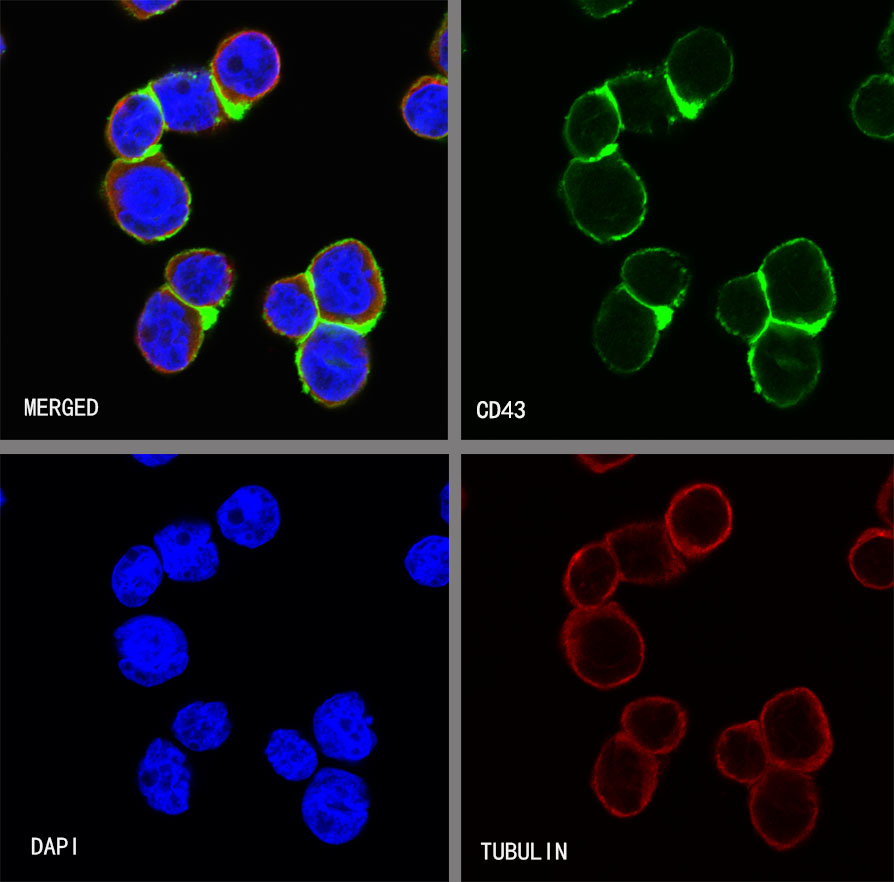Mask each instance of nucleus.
<instances>
[{
  "mask_svg": "<svg viewBox=\"0 0 894 882\" xmlns=\"http://www.w3.org/2000/svg\"><path fill=\"white\" fill-rule=\"evenodd\" d=\"M758 723L772 765L812 773L832 754L828 717L807 687L787 689L770 698Z\"/></svg>",
  "mask_w": 894,
  "mask_h": 882,
  "instance_id": "nucleus-7",
  "label": "nucleus"
},
{
  "mask_svg": "<svg viewBox=\"0 0 894 882\" xmlns=\"http://www.w3.org/2000/svg\"><path fill=\"white\" fill-rule=\"evenodd\" d=\"M170 731L174 739L190 751L216 750L232 732L228 707L222 701H193L177 711Z\"/></svg>",
  "mask_w": 894,
  "mask_h": 882,
  "instance_id": "nucleus-35",
  "label": "nucleus"
},
{
  "mask_svg": "<svg viewBox=\"0 0 894 882\" xmlns=\"http://www.w3.org/2000/svg\"><path fill=\"white\" fill-rule=\"evenodd\" d=\"M164 130L161 108L147 86L117 102L106 127V139L117 159L134 161L160 148Z\"/></svg>",
  "mask_w": 894,
  "mask_h": 882,
  "instance_id": "nucleus-27",
  "label": "nucleus"
},
{
  "mask_svg": "<svg viewBox=\"0 0 894 882\" xmlns=\"http://www.w3.org/2000/svg\"><path fill=\"white\" fill-rule=\"evenodd\" d=\"M893 529L869 528L861 533L848 554L849 568L863 586L886 590L894 581Z\"/></svg>",
  "mask_w": 894,
  "mask_h": 882,
  "instance_id": "nucleus-38",
  "label": "nucleus"
},
{
  "mask_svg": "<svg viewBox=\"0 0 894 882\" xmlns=\"http://www.w3.org/2000/svg\"><path fill=\"white\" fill-rule=\"evenodd\" d=\"M281 519L277 498L268 488L258 484L237 488L215 513L222 536L248 549L270 542L279 531Z\"/></svg>",
  "mask_w": 894,
  "mask_h": 882,
  "instance_id": "nucleus-26",
  "label": "nucleus"
},
{
  "mask_svg": "<svg viewBox=\"0 0 894 882\" xmlns=\"http://www.w3.org/2000/svg\"><path fill=\"white\" fill-rule=\"evenodd\" d=\"M409 578L419 586L439 589L449 583V538L430 534L415 542L403 559Z\"/></svg>",
  "mask_w": 894,
  "mask_h": 882,
  "instance_id": "nucleus-40",
  "label": "nucleus"
},
{
  "mask_svg": "<svg viewBox=\"0 0 894 882\" xmlns=\"http://www.w3.org/2000/svg\"><path fill=\"white\" fill-rule=\"evenodd\" d=\"M673 313L651 309L620 284L603 300L593 326V345L612 371L631 374L652 358Z\"/></svg>",
  "mask_w": 894,
  "mask_h": 882,
  "instance_id": "nucleus-12",
  "label": "nucleus"
},
{
  "mask_svg": "<svg viewBox=\"0 0 894 882\" xmlns=\"http://www.w3.org/2000/svg\"><path fill=\"white\" fill-rule=\"evenodd\" d=\"M751 823L771 848L787 851L813 831L819 813L818 790L809 773L770 764L752 784Z\"/></svg>",
  "mask_w": 894,
  "mask_h": 882,
  "instance_id": "nucleus-9",
  "label": "nucleus"
},
{
  "mask_svg": "<svg viewBox=\"0 0 894 882\" xmlns=\"http://www.w3.org/2000/svg\"><path fill=\"white\" fill-rule=\"evenodd\" d=\"M5 49H6V48H5V44H4V39H3V37L1 36V54L4 53Z\"/></svg>",
  "mask_w": 894,
  "mask_h": 882,
  "instance_id": "nucleus-50",
  "label": "nucleus"
},
{
  "mask_svg": "<svg viewBox=\"0 0 894 882\" xmlns=\"http://www.w3.org/2000/svg\"><path fill=\"white\" fill-rule=\"evenodd\" d=\"M734 54L717 30L697 27L672 45L663 66L683 118L696 119L734 76Z\"/></svg>",
  "mask_w": 894,
  "mask_h": 882,
  "instance_id": "nucleus-11",
  "label": "nucleus"
},
{
  "mask_svg": "<svg viewBox=\"0 0 894 882\" xmlns=\"http://www.w3.org/2000/svg\"><path fill=\"white\" fill-rule=\"evenodd\" d=\"M632 1H579L578 5L587 14L594 18H604L608 15L618 13L629 5Z\"/></svg>",
  "mask_w": 894,
  "mask_h": 882,
  "instance_id": "nucleus-44",
  "label": "nucleus"
},
{
  "mask_svg": "<svg viewBox=\"0 0 894 882\" xmlns=\"http://www.w3.org/2000/svg\"><path fill=\"white\" fill-rule=\"evenodd\" d=\"M876 510L879 517L887 524L890 529L893 528V474L891 473L889 478L885 481L882 486L877 500H876Z\"/></svg>",
  "mask_w": 894,
  "mask_h": 882,
  "instance_id": "nucleus-45",
  "label": "nucleus"
},
{
  "mask_svg": "<svg viewBox=\"0 0 894 882\" xmlns=\"http://www.w3.org/2000/svg\"><path fill=\"white\" fill-rule=\"evenodd\" d=\"M691 275L676 252L652 247L629 255L621 267V285L637 301L660 312L674 313L683 301Z\"/></svg>",
  "mask_w": 894,
  "mask_h": 882,
  "instance_id": "nucleus-22",
  "label": "nucleus"
},
{
  "mask_svg": "<svg viewBox=\"0 0 894 882\" xmlns=\"http://www.w3.org/2000/svg\"><path fill=\"white\" fill-rule=\"evenodd\" d=\"M603 540L615 558L621 581L665 584L686 571L661 522L626 524L608 532Z\"/></svg>",
  "mask_w": 894,
  "mask_h": 882,
  "instance_id": "nucleus-19",
  "label": "nucleus"
},
{
  "mask_svg": "<svg viewBox=\"0 0 894 882\" xmlns=\"http://www.w3.org/2000/svg\"><path fill=\"white\" fill-rule=\"evenodd\" d=\"M166 285L183 302L207 313L218 314L234 285L229 259L212 249L182 251L165 268Z\"/></svg>",
  "mask_w": 894,
  "mask_h": 882,
  "instance_id": "nucleus-24",
  "label": "nucleus"
},
{
  "mask_svg": "<svg viewBox=\"0 0 894 882\" xmlns=\"http://www.w3.org/2000/svg\"><path fill=\"white\" fill-rule=\"evenodd\" d=\"M119 3L127 12L132 14L135 18L143 20L169 10L174 5H176L178 1L131 0L120 1Z\"/></svg>",
  "mask_w": 894,
  "mask_h": 882,
  "instance_id": "nucleus-42",
  "label": "nucleus"
},
{
  "mask_svg": "<svg viewBox=\"0 0 894 882\" xmlns=\"http://www.w3.org/2000/svg\"><path fill=\"white\" fill-rule=\"evenodd\" d=\"M163 566L155 549L149 545L131 546L117 561L111 574V589L125 607L146 604L160 586Z\"/></svg>",
  "mask_w": 894,
  "mask_h": 882,
  "instance_id": "nucleus-36",
  "label": "nucleus"
},
{
  "mask_svg": "<svg viewBox=\"0 0 894 882\" xmlns=\"http://www.w3.org/2000/svg\"><path fill=\"white\" fill-rule=\"evenodd\" d=\"M0 501L1 506H4L5 501H7V497L5 496L3 489H1L0 491Z\"/></svg>",
  "mask_w": 894,
  "mask_h": 882,
  "instance_id": "nucleus-49",
  "label": "nucleus"
},
{
  "mask_svg": "<svg viewBox=\"0 0 894 882\" xmlns=\"http://www.w3.org/2000/svg\"><path fill=\"white\" fill-rule=\"evenodd\" d=\"M448 495H449L448 484H446L444 486V488L442 489V491L440 492V497H439L440 516L445 523H448V521H449Z\"/></svg>",
  "mask_w": 894,
  "mask_h": 882,
  "instance_id": "nucleus-48",
  "label": "nucleus"
},
{
  "mask_svg": "<svg viewBox=\"0 0 894 882\" xmlns=\"http://www.w3.org/2000/svg\"><path fill=\"white\" fill-rule=\"evenodd\" d=\"M264 753L273 771L290 782L310 778L319 763L314 746L295 729L273 730Z\"/></svg>",
  "mask_w": 894,
  "mask_h": 882,
  "instance_id": "nucleus-39",
  "label": "nucleus"
},
{
  "mask_svg": "<svg viewBox=\"0 0 894 882\" xmlns=\"http://www.w3.org/2000/svg\"><path fill=\"white\" fill-rule=\"evenodd\" d=\"M621 731L640 748L655 756L674 751L687 732L688 716L670 698L648 696L629 702L620 716Z\"/></svg>",
  "mask_w": 894,
  "mask_h": 882,
  "instance_id": "nucleus-29",
  "label": "nucleus"
},
{
  "mask_svg": "<svg viewBox=\"0 0 894 882\" xmlns=\"http://www.w3.org/2000/svg\"><path fill=\"white\" fill-rule=\"evenodd\" d=\"M102 196L116 224L147 244L175 235L191 211L187 183L160 148L138 160H114Z\"/></svg>",
  "mask_w": 894,
  "mask_h": 882,
  "instance_id": "nucleus-1",
  "label": "nucleus"
},
{
  "mask_svg": "<svg viewBox=\"0 0 894 882\" xmlns=\"http://www.w3.org/2000/svg\"><path fill=\"white\" fill-rule=\"evenodd\" d=\"M447 43L448 30L447 18L445 17L440 28L435 34L429 49V56L432 63L445 77L447 76L448 72Z\"/></svg>",
  "mask_w": 894,
  "mask_h": 882,
  "instance_id": "nucleus-43",
  "label": "nucleus"
},
{
  "mask_svg": "<svg viewBox=\"0 0 894 882\" xmlns=\"http://www.w3.org/2000/svg\"><path fill=\"white\" fill-rule=\"evenodd\" d=\"M748 364L760 395L776 406H793L812 391L820 375L816 335L771 321L750 343Z\"/></svg>",
  "mask_w": 894,
  "mask_h": 882,
  "instance_id": "nucleus-8",
  "label": "nucleus"
},
{
  "mask_svg": "<svg viewBox=\"0 0 894 882\" xmlns=\"http://www.w3.org/2000/svg\"><path fill=\"white\" fill-rule=\"evenodd\" d=\"M147 86L159 103L168 131L203 133L233 120L208 69L169 72Z\"/></svg>",
  "mask_w": 894,
  "mask_h": 882,
  "instance_id": "nucleus-18",
  "label": "nucleus"
},
{
  "mask_svg": "<svg viewBox=\"0 0 894 882\" xmlns=\"http://www.w3.org/2000/svg\"><path fill=\"white\" fill-rule=\"evenodd\" d=\"M209 70L233 120H240L278 84L281 59L267 34L241 30L220 43Z\"/></svg>",
  "mask_w": 894,
  "mask_h": 882,
  "instance_id": "nucleus-13",
  "label": "nucleus"
},
{
  "mask_svg": "<svg viewBox=\"0 0 894 882\" xmlns=\"http://www.w3.org/2000/svg\"><path fill=\"white\" fill-rule=\"evenodd\" d=\"M622 129L660 134L683 118L662 68L631 71L607 80Z\"/></svg>",
  "mask_w": 894,
  "mask_h": 882,
  "instance_id": "nucleus-21",
  "label": "nucleus"
},
{
  "mask_svg": "<svg viewBox=\"0 0 894 882\" xmlns=\"http://www.w3.org/2000/svg\"><path fill=\"white\" fill-rule=\"evenodd\" d=\"M561 646L574 673L590 686L609 690L641 671L645 644L633 620L615 602L573 609L565 619Z\"/></svg>",
  "mask_w": 894,
  "mask_h": 882,
  "instance_id": "nucleus-3",
  "label": "nucleus"
},
{
  "mask_svg": "<svg viewBox=\"0 0 894 882\" xmlns=\"http://www.w3.org/2000/svg\"><path fill=\"white\" fill-rule=\"evenodd\" d=\"M659 775L657 756L643 750L619 731L601 747L592 769L590 786L609 814L631 818L651 802Z\"/></svg>",
  "mask_w": 894,
  "mask_h": 882,
  "instance_id": "nucleus-16",
  "label": "nucleus"
},
{
  "mask_svg": "<svg viewBox=\"0 0 894 882\" xmlns=\"http://www.w3.org/2000/svg\"><path fill=\"white\" fill-rule=\"evenodd\" d=\"M772 321L817 335L836 304L833 275L822 250L811 240L796 238L774 248L757 271Z\"/></svg>",
  "mask_w": 894,
  "mask_h": 882,
  "instance_id": "nucleus-5",
  "label": "nucleus"
},
{
  "mask_svg": "<svg viewBox=\"0 0 894 882\" xmlns=\"http://www.w3.org/2000/svg\"><path fill=\"white\" fill-rule=\"evenodd\" d=\"M192 768L173 742L155 737L147 745L135 772L137 789L153 811L178 816L190 808Z\"/></svg>",
  "mask_w": 894,
  "mask_h": 882,
  "instance_id": "nucleus-23",
  "label": "nucleus"
},
{
  "mask_svg": "<svg viewBox=\"0 0 894 882\" xmlns=\"http://www.w3.org/2000/svg\"><path fill=\"white\" fill-rule=\"evenodd\" d=\"M677 552L688 559L703 558L731 534L733 512L717 485L697 482L681 488L670 500L664 523Z\"/></svg>",
  "mask_w": 894,
  "mask_h": 882,
  "instance_id": "nucleus-17",
  "label": "nucleus"
},
{
  "mask_svg": "<svg viewBox=\"0 0 894 882\" xmlns=\"http://www.w3.org/2000/svg\"><path fill=\"white\" fill-rule=\"evenodd\" d=\"M850 112L853 122L865 135L893 140V74H874L862 82L851 99Z\"/></svg>",
  "mask_w": 894,
  "mask_h": 882,
  "instance_id": "nucleus-37",
  "label": "nucleus"
},
{
  "mask_svg": "<svg viewBox=\"0 0 894 882\" xmlns=\"http://www.w3.org/2000/svg\"><path fill=\"white\" fill-rule=\"evenodd\" d=\"M217 315L191 307L164 284L148 298L138 318L135 343L153 370L179 373L197 357Z\"/></svg>",
  "mask_w": 894,
  "mask_h": 882,
  "instance_id": "nucleus-10",
  "label": "nucleus"
},
{
  "mask_svg": "<svg viewBox=\"0 0 894 882\" xmlns=\"http://www.w3.org/2000/svg\"><path fill=\"white\" fill-rule=\"evenodd\" d=\"M263 317L275 333L295 341L307 337L320 321L308 274L274 282L266 292Z\"/></svg>",
  "mask_w": 894,
  "mask_h": 882,
  "instance_id": "nucleus-30",
  "label": "nucleus"
},
{
  "mask_svg": "<svg viewBox=\"0 0 894 882\" xmlns=\"http://www.w3.org/2000/svg\"><path fill=\"white\" fill-rule=\"evenodd\" d=\"M631 454H579L577 459L594 473H604L628 462Z\"/></svg>",
  "mask_w": 894,
  "mask_h": 882,
  "instance_id": "nucleus-41",
  "label": "nucleus"
},
{
  "mask_svg": "<svg viewBox=\"0 0 894 882\" xmlns=\"http://www.w3.org/2000/svg\"><path fill=\"white\" fill-rule=\"evenodd\" d=\"M131 456L137 463L144 467L157 468L171 463L178 455L136 453Z\"/></svg>",
  "mask_w": 894,
  "mask_h": 882,
  "instance_id": "nucleus-47",
  "label": "nucleus"
},
{
  "mask_svg": "<svg viewBox=\"0 0 894 882\" xmlns=\"http://www.w3.org/2000/svg\"><path fill=\"white\" fill-rule=\"evenodd\" d=\"M620 580L615 558L604 540L584 545L571 557L563 578L564 592L575 608L607 602Z\"/></svg>",
  "mask_w": 894,
  "mask_h": 882,
  "instance_id": "nucleus-31",
  "label": "nucleus"
},
{
  "mask_svg": "<svg viewBox=\"0 0 894 882\" xmlns=\"http://www.w3.org/2000/svg\"><path fill=\"white\" fill-rule=\"evenodd\" d=\"M560 191L574 224L599 243L630 236L646 215L645 186L618 147L593 160L573 158Z\"/></svg>",
  "mask_w": 894,
  "mask_h": 882,
  "instance_id": "nucleus-2",
  "label": "nucleus"
},
{
  "mask_svg": "<svg viewBox=\"0 0 894 882\" xmlns=\"http://www.w3.org/2000/svg\"><path fill=\"white\" fill-rule=\"evenodd\" d=\"M878 56L883 64L890 70V73H893L894 69V22L893 15L890 18L888 25L886 26L879 44H878Z\"/></svg>",
  "mask_w": 894,
  "mask_h": 882,
  "instance_id": "nucleus-46",
  "label": "nucleus"
},
{
  "mask_svg": "<svg viewBox=\"0 0 894 882\" xmlns=\"http://www.w3.org/2000/svg\"><path fill=\"white\" fill-rule=\"evenodd\" d=\"M113 640L121 674L141 687L162 685L181 675L189 664L185 633L163 616L131 617L115 628Z\"/></svg>",
  "mask_w": 894,
  "mask_h": 882,
  "instance_id": "nucleus-14",
  "label": "nucleus"
},
{
  "mask_svg": "<svg viewBox=\"0 0 894 882\" xmlns=\"http://www.w3.org/2000/svg\"><path fill=\"white\" fill-rule=\"evenodd\" d=\"M213 528L204 520L183 519L166 524L153 536L164 573L176 582H202L220 565Z\"/></svg>",
  "mask_w": 894,
  "mask_h": 882,
  "instance_id": "nucleus-25",
  "label": "nucleus"
},
{
  "mask_svg": "<svg viewBox=\"0 0 894 882\" xmlns=\"http://www.w3.org/2000/svg\"><path fill=\"white\" fill-rule=\"evenodd\" d=\"M320 320L367 334L386 303L380 268L361 241L344 239L321 250L307 272Z\"/></svg>",
  "mask_w": 894,
  "mask_h": 882,
  "instance_id": "nucleus-4",
  "label": "nucleus"
},
{
  "mask_svg": "<svg viewBox=\"0 0 894 882\" xmlns=\"http://www.w3.org/2000/svg\"><path fill=\"white\" fill-rule=\"evenodd\" d=\"M372 724L362 695L348 690L333 694L316 708L312 731L325 757L358 763L369 757L378 744Z\"/></svg>",
  "mask_w": 894,
  "mask_h": 882,
  "instance_id": "nucleus-20",
  "label": "nucleus"
},
{
  "mask_svg": "<svg viewBox=\"0 0 894 882\" xmlns=\"http://www.w3.org/2000/svg\"><path fill=\"white\" fill-rule=\"evenodd\" d=\"M407 127L425 139H444L448 133V82L442 75H425L408 89L401 102Z\"/></svg>",
  "mask_w": 894,
  "mask_h": 882,
  "instance_id": "nucleus-34",
  "label": "nucleus"
},
{
  "mask_svg": "<svg viewBox=\"0 0 894 882\" xmlns=\"http://www.w3.org/2000/svg\"><path fill=\"white\" fill-rule=\"evenodd\" d=\"M371 795L366 781L348 770L326 766L315 772L304 790L301 815L322 843L343 845L365 829Z\"/></svg>",
  "mask_w": 894,
  "mask_h": 882,
  "instance_id": "nucleus-15",
  "label": "nucleus"
},
{
  "mask_svg": "<svg viewBox=\"0 0 894 882\" xmlns=\"http://www.w3.org/2000/svg\"><path fill=\"white\" fill-rule=\"evenodd\" d=\"M621 122L605 86L589 90L571 105L564 124V139L575 159H597L617 146Z\"/></svg>",
  "mask_w": 894,
  "mask_h": 882,
  "instance_id": "nucleus-28",
  "label": "nucleus"
},
{
  "mask_svg": "<svg viewBox=\"0 0 894 882\" xmlns=\"http://www.w3.org/2000/svg\"><path fill=\"white\" fill-rule=\"evenodd\" d=\"M296 365L304 390L316 402L340 407L367 383L371 359L366 334L320 320L299 342Z\"/></svg>",
  "mask_w": 894,
  "mask_h": 882,
  "instance_id": "nucleus-6",
  "label": "nucleus"
},
{
  "mask_svg": "<svg viewBox=\"0 0 894 882\" xmlns=\"http://www.w3.org/2000/svg\"><path fill=\"white\" fill-rule=\"evenodd\" d=\"M714 759L726 778L741 784L755 783L771 764L758 721L725 728L716 741Z\"/></svg>",
  "mask_w": 894,
  "mask_h": 882,
  "instance_id": "nucleus-33",
  "label": "nucleus"
},
{
  "mask_svg": "<svg viewBox=\"0 0 894 882\" xmlns=\"http://www.w3.org/2000/svg\"><path fill=\"white\" fill-rule=\"evenodd\" d=\"M716 317L726 331L750 343L765 330L772 318L758 272L734 278L721 287Z\"/></svg>",
  "mask_w": 894,
  "mask_h": 882,
  "instance_id": "nucleus-32",
  "label": "nucleus"
}]
</instances>
